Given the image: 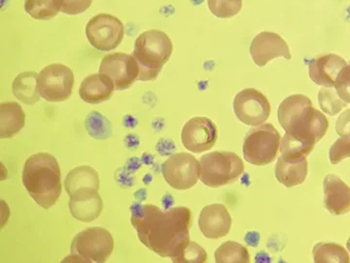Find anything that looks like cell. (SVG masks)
I'll return each mask as SVG.
<instances>
[{
	"instance_id": "ffe728a7",
	"label": "cell",
	"mask_w": 350,
	"mask_h": 263,
	"mask_svg": "<svg viewBox=\"0 0 350 263\" xmlns=\"http://www.w3.org/2000/svg\"><path fill=\"white\" fill-rule=\"evenodd\" d=\"M115 85L111 78L103 73L87 76L79 88L80 98L90 105H98L111 98Z\"/></svg>"
},
{
	"instance_id": "3957f363",
	"label": "cell",
	"mask_w": 350,
	"mask_h": 263,
	"mask_svg": "<svg viewBox=\"0 0 350 263\" xmlns=\"http://www.w3.org/2000/svg\"><path fill=\"white\" fill-rule=\"evenodd\" d=\"M61 168L55 156L39 152L27 158L22 181L36 204L48 210L56 204L62 193Z\"/></svg>"
},
{
	"instance_id": "1f68e13d",
	"label": "cell",
	"mask_w": 350,
	"mask_h": 263,
	"mask_svg": "<svg viewBox=\"0 0 350 263\" xmlns=\"http://www.w3.org/2000/svg\"><path fill=\"white\" fill-rule=\"evenodd\" d=\"M335 89L342 101L350 103V64H347L340 71L336 82Z\"/></svg>"
},
{
	"instance_id": "9c48e42d",
	"label": "cell",
	"mask_w": 350,
	"mask_h": 263,
	"mask_svg": "<svg viewBox=\"0 0 350 263\" xmlns=\"http://www.w3.org/2000/svg\"><path fill=\"white\" fill-rule=\"evenodd\" d=\"M125 34L123 23L110 14H98L88 22V40L96 49L111 51L118 47Z\"/></svg>"
},
{
	"instance_id": "44dd1931",
	"label": "cell",
	"mask_w": 350,
	"mask_h": 263,
	"mask_svg": "<svg viewBox=\"0 0 350 263\" xmlns=\"http://www.w3.org/2000/svg\"><path fill=\"white\" fill-rule=\"evenodd\" d=\"M25 113L16 101L0 105V138H11L25 127Z\"/></svg>"
},
{
	"instance_id": "836d02e7",
	"label": "cell",
	"mask_w": 350,
	"mask_h": 263,
	"mask_svg": "<svg viewBox=\"0 0 350 263\" xmlns=\"http://www.w3.org/2000/svg\"><path fill=\"white\" fill-rule=\"evenodd\" d=\"M347 250H349L350 251V237H349V240H347Z\"/></svg>"
},
{
	"instance_id": "f546056e",
	"label": "cell",
	"mask_w": 350,
	"mask_h": 263,
	"mask_svg": "<svg viewBox=\"0 0 350 263\" xmlns=\"http://www.w3.org/2000/svg\"><path fill=\"white\" fill-rule=\"evenodd\" d=\"M331 163L333 165L342 162L350 157V136H342L332 145L329 152Z\"/></svg>"
},
{
	"instance_id": "8fae6325",
	"label": "cell",
	"mask_w": 350,
	"mask_h": 263,
	"mask_svg": "<svg viewBox=\"0 0 350 263\" xmlns=\"http://www.w3.org/2000/svg\"><path fill=\"white\" fill-rule=\"evenodd\" d=\"M232 105L234 114L245 125H262L271 115V103L268 98L253 88L239 91L234 97Z\"/></svg>"
},
{
	"instance_id": "7402d4cb",
	"label": "cell",
	"mask_w": 350,
	"mask_h": 263,
	"mask_svg": "<svg viewBox=\"0 0 350 263\" xmlns=\"http://www.w3.org/2000/svg\"><path fill=\"white\" fill-rule=\"evenodd\" d=\"M64 188L69 196L81 189H100V175L90 166H80L71 170L64 179Z\"/></svg>"
},
{
	"instance_id": "4316f807",
	"label": "cell",
	"mask_w": 350,
	"mask_h": 263,
	"mask_svg": "<svg viewBox=\"0 0 350 263\" xmlns=\"http://www.w3.org/2000/svg\"><path fill=\"white\" fill-rule=\"evenodd\" d=\"M320 108L331 116L337 115L342 112V108L347 107L349 103H345L340 98L336 89L323 87L319 93Z\"/></svg>"
},
{
	"instance_id": "8992f818",
	"label": "cell",
	"mask_w": 350,
	"mask_h": 263,
	"mask_svg": "<svg viewBox=\"0 0 350 263\" xmlns=\"http://www.w3.org/2000/svg\"><path fill=\"white\" fill-rule=\"evenodd\" d=\"M70 257L75 262L103 263L114 250L111 233L103 227H90L78 233L71 243Z\"/></svg>"
},
{
	"instance_id": "6da1fadb",
	"label": "cell",
	"mask_w": 350,
	"mask_h": 263,
	"mask_svg": "<svg viewBox=\"0 0 350 263\" xmlns=\"http://www.w3.org/2000/svg\"><path fill=\"white\" fill-rule=\"evenodd\" d=\"M131 225L145 247L176 262L190 242L192 212L189 208L175 207L163 211L155 205H135L131 208Z\"/></svg>"
},
{
	"instance_id": "4dcf8cb0",
	"label": "cell",
	"mask_w": 350,
	"mask_h": 263,
	"mask_svg": "<svg viewBox=\"0 0 350 263\" xmlns=\"http://www.w3.org/2000/svg\"><path fill=\"white\" fill-rule=\"evenodd\" d=\"M61 12L75 16L84 13L93 3V0H56Z\"/></svg>"
},
{
	"instance_id": "7a4b0ae2",
	"label": "cell",
	"mask_w": 350,
	"mask_h": 263,
	"mask_svg": "<svg viewBox=\"0 0 350 263\" xmlns=\"http://www.w3.org/2000/svg\"><path fill=\"white\" fill-rule=\"evenodd\" d=\"M278 116L286 132L280 142V154L308 156L329 128L325 115L312 107L308 97L301 94L284 99L278 108Z\"/></svg>"
},
{
	"instance_id": "d4e9b609",
	"label": "cell",
	"mask_w": 350,
	"mask_h": 263,
	"mask_svg": "<svg viewBox=\"0 0 350 263\" xmlns=\"http://www.w3.org/2000/svg\"><path fill=\"white\" fill-rule=\"evenodd\" d=\"M215 262L217 263H248L250 262V251L243 245L234 241H227L221 245L216 250Z\"/></svg>"
},
{
	"instance_id": "4fadbf2b",
	"label": "cell",
	"mask_w": 350,
	"mask_h": 263,
	"mask_svg": "<svg viewBox=\"0 0 350 263\" xmlns=\"http://www.w3.org/2000/svg\"><path fill=\"white\" fill-rule=\"evenodd\" d=\"M218 138L217 128L206 117H194L186 122L181 134L182 144L194 153L213 149Z\"/></svg>"
},
{
	"instance_id": "484cf974",
	"label": "cell",
	"mask_w": 350,
	"mask_h": 263,
	"mask_svg": "<svg viewBox=\"0 0 350 263\" xmlns=\"http://www.w3.org/2000/svg\"><path fill=\"white\" fill-rule=\"evenodd\" d=\"M25 11L36 20L49 21L61 12L56 0H25Z\"/></svg>"
},
{
	"instance_id": "d6986e66",
	"label": "cell",
	"mask_w": 350,
	"mask_h": 263,
	"mask_svg": "<svg viewBox=\"0 0 350 263\" xmlns=\"http://www.w3.org/2000/svg\"><path fill=\"white\" fill-rule=\"evenodd\" d=\"M308 175L306 157L282 154L275 166V177L285 188H291L304 184Z\"/></svg>"
},
{
	"instance_id": "2e32d148",
	"label": "cell",
	"mask_w": 350,
	"mask_h": 263,
	"mask_svg": "<svg viewBox=\"0 0 350 263\" xmlns=\"http://www.w3.org/2000/svg\"><path fill=\"white\" fill-rule=\"evenodd\" d=\"M69 211L82 223H91L103 213V202L98 189H81L69 196Z\"/></svg>"
},
{
	"instance_id": "603a6c76",
	"label": "cell",
	"mask_w": 350,
	"mask_h": 263,
	"mask_svg": "<svg viewBox=\"0 0 350 263\" xmlns=\"http://www.w3.org/2000/svg\"><path fill=\"white\" fill-rule=\"evenodd\" d=\"M38 73L36 71H25L20 73L14 79L12 91L18 100L27 105H34L40 100L38 91Z\"/></svg>"
},
{
	"instance_id": "cb8c5ba5",
	"label": "cell",
	"mask_w": 350,
	"mask_h": 263,
	"mask_svg": "<svg viewBox=\"0 0 350 263\" xmlns=\"http://www.w3.org/2000/svg\"><path fill=\"white\" fill-rule=\"evenodd\" d=\"M313 260L317 263H349L350 257L344 247L336 243H319L313 247Z\"/></svg>"
},
{
	"instance_id": "5bb4252c",
	"label": "cell",
	"mask_w": 350,
	"mask_h": 263,
	"mask_svg": "<svg viewBox=\"0 0 350 263\" xmlns=\"http://www.w3.org/2000/svg\"><path fill=\"white\" fill-rule=\"evenodd\" d=\"M253 61L260 68L266 66L275 58L291 60L289 46L280 36L271 32H262L253 38L250 45Z\"/></svg>"
},
{
	"instance_id": "5b68a950",
	"label": "cell",
	"mask_w": 350,
	"mask_h": 263,
	"mask_svg": "<svg viewBox=\"0 0 350 263\" xmlns=\"http://www.w3.org/2000/svg\"><path fill=\"white\" fill-rule=\"evenodd\" d=\"M200 179L211 188L234 184L243 174L244 164L234 152L215 151L200 157Z\"/></svg>"
},
{
	"instance_id": "ac0fdd59",
	"label": "cell",
	"mask_w": 350,
	"mask_h": 263,
	"mask_svg": "<svg viewBox=\"0 0 350 263\" xmlns=\"http://www.w3.org/2000/svg\"><path fill=\"white\" fill-rule=\"evenodd\" d=\"M347 62L336 54L323 55L310 64V77L315 84L327 88H335L336 82Z\"/></svg>"
},
{
	"instance_id": "83f0119b",
	"label": "cell",
	"mask_w": 350,
	"mask_h": 263,
	"mask_svg": "<svg viewBox=\"0 0 350 263\" xmlns=\"http://www.w3.org/2000/svg\"><path fill=\"white\" fill-rule=\"evenodd\" d=\"M208 8L215 17L229 19L243 9V0H207Z\"/></svg>"
},
{
	"instance_id": "7c38bea8",
	"label": "cell",
	"mask_w": 350,
	"mask_h": 263,
	"mask_svg": "<svg viewBox=\"0 0 350 263\" xmlns=\"http://www.w3.org/2000/svg\"><path fill=\"white\" fill-rule=\"evenodd\" d=\"M100 73L111 78L115 89L123 91L138 80L139 66L133 55L112 53L101 60Z\"/></svg>"
},
{
	"instance_id": "e0dca14e",
	"label": "cell",
	"mask_w": 350,
	"mask_h": 263,
	"mask_svg": "<svg viewBox=\"0 0 350 263\" xmlns=\"http://www.w3.org/2000/svg\"><path fill=\"white\" fill-rule=\"evenodd\" d=\"M324 206L334 216L350 211V188L336 175H327L323 182Z\"/></svg>"
},
{
	"instance_id": "30bf717a",
	"label": "cell",
	"mask_w": 350,
	"mask_h": 263,
	"mask_svg": "<svg viewBox=\"0 0 350 263\" xmlns=\"http://www.w3.org/2000/svg\"><path fill=\"white\" fill-rule=\"evenodd\" d=\"M165 181L177 190L194 188L200 179V161L192 154L180 152L170 156L162 166Z\"/></svg>"
},
{
	"instance_id": "d6a6232c",
	"label": "cell",
	"mask_w": 350,
	"mask_h": 263,
	"mask_svg": "<svg viewBox=\"0 0 350 263\" xmlns=\"http://www.w3.org/2000/svg\"><path fill=\"white\" fill-rule=\"evenodd\" d=\"M336 132L340 137L350 136V110H345L337 119Z\"/></svg>"
},
{
	"instance_id": "f1b7e54d",
	"label": "cell",
	"mask_w": 350,
	"mask_h": 263,
	"mask_svg": "<svg viewBox=\"0 0 350 263\" xmlns=\"http://www.w3.org/2000/svg\"><path fill=\"white\" fill-rule=\"evenodd\" d=\"M207 260V253L202 247L196 242H189L187 246L182 251L177 263H204Z\"/></svg>"
},
{
	"instance_id": "52a82bcc",
	"label": "cell",
	"mask_w": 350,
	"mask_h": 263,
	"mask_svg": "<svg viewBox=\"0 0 350 263\" xmlns=\"http://www.w3.org/2000/svg\"><path fill=\"white\" fill-rule=\"evenodd\" d=\"M280 133L271 124L265 123L251 129L244 138V159L255 166L273 163L280 151Z\"/></svg>"
},
{
	"instance_id": "277c9868",
	"label": "cell",
	"mask_w": 350,
	"mask_h": 263,
	"mask_svg": "<svg viewBox=\"0 0 350 263\" xmlns=\"http://www.w3.org/2000/svg\"><path fill=\"white\" fill-rule=\"evenodd\" d=\"M174 51L172 39L165 32L150 29L140 34L135 43L133 56L139 66L140 82H154Z\"/></svg>"
},
{
	"instance_id": "9a60e30c",
	"label": "cell",
	"mask_w": 350,
	"mask_h": 263,
	"mask_svg": "<svg viewBox=\"0 0 350 263\" xmlns=\"http://www.w3.org/2000/svg\"><path fill=\"white\" fill-rule=\"evenodd\" d=\"M231 214L222 204H211L202 210L199 218L200 232L208 239H220L229 234Z\"/></svg>"
},
{
	"instance_id": "ba28073f",
	"label": "cell",
	"mask_w": 350,
	"mask_h": 263,
	"mask_svg": "<svg viewBox=\"0 0 350 263\" xmlns=\"http://www.w3.org/2000/svg\"><path fill=\"white\" fill-rule=\"evenodd\" d=\"M38 85L39 94L44 100L59 103L68 100L72 95L75 75L64 64H49L39 73Z\"/></svg>"
}]
</instances>
